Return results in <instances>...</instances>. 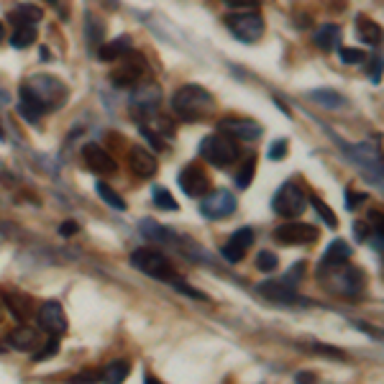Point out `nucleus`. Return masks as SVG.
Segmentation results:
<instances>
[{
  "label": "nucleus",
  "instance_id": "c85d7f7f",
  "mask_svg": "<svg viewBox=\"0 0 384 384\" xmlns=\"http://www.w3.org/2000/svg\"><path fill=\"white\" fill-rule=\"evenodd\" d=\"M95 190H98V195L103 197V200H105L108 205L110 208H116V210H125V203H123V197L118 195L116 190H110L105 185V182H98V185H95Z\"/></svg>",
  "mask_w": 384,
  "mask_h": 384
},
{
  "label": "nucleus",
  "instance_id": "6ab92c4d",
  "mask_svg": "<svg viewBox=\"0 0 384 384\" xmlns=\"http://www.w3.org/2000/svg\"><path fill=\"white\" fill-rule=\"evenodd\" d=\"M8 343L16 351H23V354H28V351H34L36 346L41 343V336H39L34 328H28V325H21V328H16V331L8 336Z\"/></svg>",
  "mask_w": 384,
  "mask_h": 384
},
{
  "label": "nucleus",
  "instance_id": "aec40b11",
  "mask_svg": "<svg viewBox=\"0 0 384 384\" xmlns=\"http://www.w3.org/2000/svg\"><path fill=\"white\" fill-rule=\"evenodd\" d=\"M356 34H358V39L369 46H379L384 39L382 26H379L376 21H372L369 16H356Z\"/></svg>",
  "mask_w": 384,
  "mask_h": 384
},
{
  "label": "nucleus",
  "instance_id": "c03bdc74",
  "mask_svg": "<svg viewBox=\"0 0 384 384\" xmlns=\"http://www.w3.org/2000/svg\"><path fill=\"white\" fill-rule=\"evenodd\" d=\"M0 354H3V346H0Z\"/></svg>",
  "mask_w": 384,
  "mask_h": 384
},
{
  "label": "nucleus",
  "instance_id": "39448f33",
  "mask_svg": "<svg viewBox=\"0 0 384 384\" xmlns=\"http://www.w3.org/2000/svg\"><path fill=\"white\" fill-rule=\"evenodd\" d=\"M131 264L139 272H143V274H149L154 279H174L172 261L164 254H159L156 249H136L131 254Z\"/></svg>",
  "mask_w": 384,
  "mask_h": 384
},
{
  "label": "nucleus",
  "instance_id": "2f4dec72",
  "mask_svg": "<svg viewBox=\"0 0 384 384\" xmlns=\"http://www.w3.org/2000/svg\"><path fill=\"white\" fill-rule=\"evenodd\" d=\"M279 267V259L274 251H259V256H256V269L259 272H274Z\"/></svg>",
  "mask_w": 384,
  "mask_h": 384
},
{
  "label": "nucleus",
  "instance_id": "9b49d317",
  "mask_svg": "<svg viewBox=\"0 0 384 384\" xmlns=\"http://www.w3.org/2000/svg\"><path fill=\"white\" fill-rule=\"evenodd\" d=\"M143 72H146V62L136 52L123 54V67L113 72V85L116 88H136L143 80Z\"/></svg>",
  "mask_w": 384,
  "mask_h": 384
},
{
  "label": "nucleus",
  "instance_id": "37998d69",
  "mask_svg": "<svg viewBox=\"0 0 384 384\" xmlns=\"http://www.w3.org/2000/svg\"><path fill=\"white\" fill-rule=\"evenodd\" d=\"M6 39V28H3V23H0V41Z\"/></svg>",
  "mask_w": 384,
  "mask_h": 384
},
{
  "label": "nucleus",
  "instance_id": "2eb2a0df",
  "mask_svg": "<svg viewBox=\"0 0 384 384\" xmlns=\"http://www.w3.org/2000/svg\"><path fill=\"white\" fill-rule=\"evenodd\" d=\"M128 167H131V172H134L136 177L141 179L154 177L156 170H159L156 156L149 149H143V146H131V152H128Z\"/></svg>",
  "mask_w": 384,
  "mask_h": 384
},
{
  "label": "nucleus",
  "instance_id": "a19ab883",
  "mask_svg": "<svg viewBox=\"0 0 384 384\" xmlns=\"http://www.w3.org/2000/svg\"><path fill=\"white\" fill-rule=\"evenodd\" d=\"M382 67H384V59L382 57H374V67H372V72H369V74H372V82H379L382 80Z\"/></svg>",
  "mask_w": 384,
  "mask_h": 384
},
{
  "label": "nucleus",
  "instance_id": "ea45409f",
  "mask_svg": "<svg viewBox=\"0 0 384 384\" xmlns=\"http://www.w3.org/2000/svg\"><path fill=\"white\" fill-rule=\"evenodd\" d=\"M228 8H259L261 0H225Z\"/></svg>",
  "mask_w": 384,
  "mask_h": 384
},
{
  "label": "nucleus",
  "instance_id": "7ed1b4c3",
  "mask_svg": "<svg viewBox=\"0 0 384 384\" xmlns=\"http://www.w3.org/2000/svg\"><path fill=\"white\" fill-rule=\"evenodd\" d=\"M200 154H203V159H205L208 164H213L218 170H225V167H231V164L239 161L241 149H239V143H236L233 136L218 131V134H210L203 139Z\"/></svg>",
  "mask_w": 384,
  "mask_h": 384
},
{
  "label": "nucleus",
  "instance_id": "f257e3e1",
  "mask_svg": "<svg viewBox=\"0 0 384 384\" xmlns=\"http://www.w3.org/2000/svg\"><path fill=\"white\" fill-rule=\"evenodd\" d=\"M67 95H70L67 85H62L57 77H52V74H34V77H28L21 85L18 113L26 118L28 123H39V116L64 105Z\"/></svg>",
  "mask_w": 384,
  "mask_h": 384
},
{
  "label": "nucleus",
  "instance_id": "58836bf2",
  "mask_svg": "<svg viewBox=\"0 0 384 384\" xmlns=\"http://www.w3.org/2000/svg\"><path fill=\"white\" fill-rule=\"evenodd\" d=\"M57 346H59V343H57V336H52V338H49V346L39 351V354H36L34 358H36V361H44V358L54 356V354H57Z\"/></svg>",
  "mask_w": 384,
  "mask_h": 384
},
{
  "label": "nucleus",
  "instance_id": "6e6552de",
  "mask_svg": "<svg viewBox=\"0 0 384 384\" xmlns=\"http://www.w3.org/2000/svg\"><path fill=\"white\" fill-rule=\"evenodd\" d=\"M236 208H239V203H236L233 192H228V190H215V192H208L205 200L200 203V213L205 215V218H210V221H223V218L236 213Z\"/></svg>",
  "mask_w": 384,
  "mask_h": 384
},
{
  "label": "nucleus",
  "instance_id": "f8f14e48",
  "mask_svg": "<svg viewBox=\"0 0 384 384\" xmlns=\"http://www.w3.org/2000/svg\"><path fill=\"white\" fill-rule=\"evenodd\" d=\"M218 128L223 131V134L233 136V139H246V141H254V139H259L264 134V128H261L256 121H251L246 116H228V118H221L218 121Z\"/></svg>",
  "mask_w": 384,
  "mask_h": 384
},
{
  "label": "nucleus",
  "instance_id": "f3484780",
  "mask_svg": "<svg viewBox=\"0 0 384 384\" xmlns=\"http://www.w3.org/2000/svg\"><path fill=\"white\" fill-rule=\"evenodd\" d=\"M351 254H354V249L349 246V241H343V239H336V241L325 249V254H323V261H321V272L323 269H328V272H333V269H341L343 264H349Z\"/></svg>",
  "mask_w": 384,
  "mask_h": 384
},
{
  "label": "nucleus",
  "instance_id": "c9c22d12",
  "mask_svg": "<svg viewBox=\"0 0 384 384\" xmlns=\"http://www.w3.org/2000/svg\"><path fill=\"white\" fill-rule=\"evenodd\" d=\"M341 62L343 64H361L367 62V54L361 49H341Z\"/></svg>",
  "mask_w": 384,
  "mask_h": 384
},
{
  "label": "nucleus",
  "instance_id": "412c9836",
  "mask_svg": "<svg viewBox=\"0 0 384 384\" xmlns=\"http://www.w3.org/2000/svg\"><path fill=\"white\" fill-rule=\"evenodd\" d=\"M313 39L323 52H333V49H338L341 46V26H336V23H325V26H321L318 31H315Z\"/></svg>",
  "mask_w": 384,
  "mask_h": 384
},
{
  "label": "nucleus",
  "instance_id": "72a5a7b5",
  "mask_svg": "<svg viewBox=\"0 0 384 384\" xmlns=\"http://www.w3.org/2000/svg\"><path fill=\"white\" fill-rule=\"evenodd\" d=\"M254 170H256V159L249 156V161L243 164V170L236 174V185H239V188H249L251 179H254Z\"/></svg>",
  "mask_w": 384,
  "mask_h": 384
},
{
  "label": "nucleus",
  "instance_id": "4c0bfd02",
  "mask_svg": "<svg viewBox=\"0 0 384 384\" xmlns=\"http://www.w3.org/2000/svg\"><path fill=\"white\" fill-rule=\"evenodd\" d=\"M367 203V195L364 192H354V190H346V208L349 210H356L358 205Z\"/></svg>",
  "mask_w": 384,
  "mask_h": 384
},
{
  "label": "nucleus",
  "instance_id": "a211bd4d",
  "mask_svg": "<svg viewBox=\"0 0 384 384\" xmlns=\"http://www.w3.org/2000/svg\"><path fill=\"white\" fill-rule=\"evenodd\" d=\"M256 292L264 295L267 300H272V303H295L297 300L295 287L285 285L282 279H267V282H261L256 287Z\"/></svg>",
  "mask_w": 384,
  "mask_h": 384
},
{
  "label": "nucleus",
  "instance_id": "e433bc0d",
  "mask_svg": "<svg viewBox=\"0 0 384 384\" xmlns=\"http://www.w3.org/2000/svg\"><path fill=\"white\" fill-rule=\"evenodd\" d=\"M285 156H287V139H277V141L269 146V159L279 161L285 159Z\"/></svg>",
  "mask_w": 384,
  "mask_h": 384
},
{
  "label": "nucleus",
  "instance_id": "f03ea898",
  "mask_svg": "<svg viewBox=\"0 0 384 384\" xmlns=\"http://www.w3.org/2000/svg\"><path fill=\"white\" fill-rule=\"evenodd\" d=\"M172 110L177 113L182 121L197 123L205 118L215 116V100L205 88L200 85H185L172 95Z\"/></svg>",
  "mask_w": 384,
  "mask_h": 384
},
{
  "label": "nucleus",
  "instance_id": "473e14b6",
  "mask_svg": "<svg viewBox=\"0 0 384 384\" xmlns=\"http://www.w3.org/2000/svg\"><path fill=\"white\" fill-rule=\"evenodd\" d=\"M303 274H305V261H297V264H292V267L287 269V274L282 277V282L297 290V285L303 282Z\"/></svg>",
  "mask_w": 384,
  "mask_h": 384
},
{
  "label": "nucleus",
  "instance_id": "f704fd0d",
  "mask_svg": "<svg viewBox=\"0 0 384 384\" xmlns=\"http://www.w3.org/2000/svg\"><path fill=\"white\" fill-rule=\"evenodd\" d=\"M141 231L152 233V239H156V241H170L172 233L167 231V228H161V225L152 223V221H146V223H141Z\"/></svg>",
  "mask_w": 384,
  "mask_h": 384
},
{
  "label": "nucleus",
  "instance_id": "5701e85b",
  "mask_svg": "<svg viewBox=\"0 0 384 384\" xmlns=\"http://www.w3.org/2000/svg\"><path fill=\"white\" fill-rule=\"evenodd\" d=\"M128 49H131V39H128V36H118L116 41L100 44L98 59L100 62H113V59H118V57H123Z\"/></svg>",
  "mask_w": 384,
  "mask_h": 384
},
{
  "label": "nucleus",
  "instance_id": "c756f323",
  "mask_svg": "<svg viewBox=\"0 0 384 384\" xmlns=\"http://www.w3.org/2000/svg\"><path fill=\"white\" fill-rule=\"evenodd\" d=\"M103 36H105V23H103L98 16H92V13H90V16H88V39H90V44L95 46L98 41H103Z\"/></svg>",
  "mask_w": 384,
  "mask_h": 384
},
{
  "label": "nucleus",
  "instance_id": "cd10ccee",
  "mask_svg": "<svg viewBox=\"0 0 384 384\" xmlns=\"http://www.w3.org/2000/svg\"><path fill=\"white\" fill-rule=\"evenodd\" d=\"M154 205L159 208V210H170V213H174L179 208L170 190H164V188H154Z\"/></svg>",
  "mask_w": 384,
  "mask_h": 384
},
{
  "label": "nucleus",
  "instance_id": "b1692460",
  "mask_svg": "<svg viewBox=\"0 0 384 384\" xmlns=\"http://www.w3.org/2000/svg\"><path fill=\"white\" fill-rule=\"evenodd\" d=\"M6 305L10 307V313L16 315L18 321H28L34 315V305H31V297L23 295H8L6 297Z\"/></svg>",
  "mask_w": 384,
  "mask_h": 384
},
{
  "label": "nucleus",
  "instance_id": "bb28decb",
  "mask_svg": "<svg viewBox=\"0 0 384 384\" xmlns=\"http://www.w3.org/2000/svg\"><path fill=\"white\" fill-rule=\"evenodd\" d=\"M36 41V28L34 26H16L13 36H10V44L16 49H28Z\"/></svg>",
  "mask_w": 384,
  "mask_h": 384
},
{
  "label": "nucleus",
  "instance_id": "4468645a",
  "mask_svg": "<svg viewBox=\"0 0 384 384\" xmlns=\"http://www.w3.org/2000/svg\"><path fill=\"white\" fill-rule=\"evenodd\" d=\"M251 243H254V231L251 228H239V231L231 233V239L225 241L223 246V259L231 261V264H239V261L246 256V251L251 249Z\"/></svg>",
  "mask_w": 384,
  "mask_h": 384
},
{
  "label": "nucleus",
  "instance_id": "393cba45",
  "mask_svg": "<svg viewBox=\"0 0 384 384\" xmlns=\"http://www.w3.org/2000/svg\"><path fill=\"white\" fill-rule=\"evenodd\" d=\"M307 98L315 100V103L323 105V108H343L346 105V98L338 95L336 90H310V92H307Z\"/></svg>",
  "mask_w": 384,
  "mask_h": 384
},
{
  "label": "nucleus",
  "instance_id": "4be33fe9",
  "mask_svg": "<svg viewBox=\"0 0 384 384\" xmlns=\"http://www.w3.org/2000/svg\"><path fill=\"white\" fill-rule=\"evenodd\" d=\"M10 21L16 26H36L41 21V8H36L31 3H21V6L10 10Z\"/></svg>",
  "mask_w": 384,
  "mask_h": 384
},
{
  "label": "nucleus",
  "instance_id": "9d476101",
  "mask_svg": "<svg viewBox=\"0 0 384 384\" xmlns=\"http://www.w3.org/2000/svg\"><path fill=\"white\" fill-rule=\"evenodd\" d=\"M179 188L190 197H205L210 192V188H213V182H210V174L200 164H188L185 170L179 172Z\"/></svg>",
  "mask_w": 384,
  "mask_h": 384
},
{
  "label": "nucleus",
  "instance_id": "a878e982",
  "mask_svg": "<svg viewBox=\"0 0 384 384\" xmlns=\"http://www.w3.org/2000/svg\"><path fill=\"white\" fill-rule=\"evenodd\" d=\"M128 372H131V364H128L125 358H113V361L103 369V379H108V382H113V384L123 382L125 376H128Z\"/></svg>",
  "mask_w": 384,
  "mask_h": 384
},
{
  "label": "nucleus",
  "instance_id": "0eeeda50",
  "mask_svg": "<svg viewBox=\"0 0 384 384\" xmlns=\"http://www.w3.org/2000/svg\"><path fill=\"white\" fill-rule=\"evenodd\" d=\"M321 239L318 228L310 223H300V221H290L274 228V241L282 246H310Z\"/></svg>",
  "mask_w": 384,
  "mask_h": 384
},
{
  "label": "nucleus",
  "instance_id": "dca6fc26",
  "mask_svg": "<svg viewBox=\"0 0 384 384\" xmlns=\"http://www.w3.org/2000/svg\"><path fill=\"white\" fill-rule=\"evenodd\" d=\"M336 282H338V290L341 295L346 297H354L358 295L361 290H364V285H367V279H364V269L358 267H349V264H343L338 272V277H336Z\"/></svg>",
  "mask_w": 384,
  "mask_h": 384
},
{
  "label": "nucleus",
  "instance_id": "79ce46f5",
  "mask_svg": "<svg viewBox=\"0 0 384 384\" xmlns=\"http://www.w3.org/2000/svg\"><path fill=\"white\" fill-rule=\"evenodd\" d=\"M59 233H62V236H74V233H77V223H72V221H67V223H62Z\"/></svg>",
  "mask_w": 384,
  "mask_h": 384
},
{
  "label": "nucleus",
  "instance_id": "20e7f679",
  "mask_svg": "<svg viewBox=\"0 0 384 384\" xmlns=\"http://www.w3.org/2000/svg\"><path fill=\"white\" fill-rule=\"evenodd\" d=\"M259 8H241L239 13H231L225 16V26L231 28V34L239 39V41H246V44H254L259 41L261 34H264V18L261 13H256Z\"/></svg>",
  "mask_w": 384,
  "mask_h": 384
},
{
  "label": "nucleus",
  "instance_id": "ddd939ff",
  "mask_svg": "<svg viewBox=\"0 0 384 384\" xmlns=\"http://www.w3.org/2000/svg\"><path fill=\"white\" fill-rule=\"evenodd\" d=\"M82 159L88 164V170H92L95 174H100V177H108V174H116L118 172L116 159H113L103 146H98V143H88V146L82 149Z\"/></svg>",
  "mask_w": 384,
  "mask_h": 384
},
{
  "label": "nucleus",
  "instance_id": "1a4fd4ad",
  "mask_svg": "<svg viewBox=\"0 0 384 384\" xmlns=\"http://www.w3.org/2000/svg\"><path fill=\"white\" fill-rule=\"evenodd\" d=\"M36 323H39V328L46 333V336H62L67 331V313H64V307L57 300H49L39 307V313H36Z\"/></svg>",
  "mask_w": 384,
  "mask_h": 384
},
{
  "label": "nucleus",
  "instance_id": "7c9ffc66",
  "mask_svg": "<svg viewBox=\"0 0 384 384\" xmlns=\"http://www.w3.org/2000/svg\"><path fill=\"white\" fill-rule=\"evenodd\" d=\"M307 203H310V205H313L315 210H318V215H321L323 221L328 223V228H338V221H336V213H333L331 208L325 205L323 200H318V197H307Z\"/></svg>",
  "mask_w": 384,
  "mask_h": 384
},
{
  "label": "nucleus",
  "instance_id": "423d86ee",
  "mask_svg": "<svg viewBox=\"0 0 384 384\" xmlns=\"http://www.w3.org/2000/svg\"><path fill=\"white\" fill-rule=\"evenodd\" d=\"M305 208H307V195L295 182H285L272 197V210L282 218H297L305 213Z\"/></svg>",
  "mask_w": 384,
  "mask_h": 384
}]
</instances>
